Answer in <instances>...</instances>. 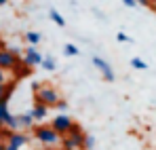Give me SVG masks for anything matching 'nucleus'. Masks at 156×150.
<instances>
[{"mask_svg":"<svg viewBox=\"0 0 156 150\" xmlns=\"http://www.w3.org/2000/svg\"><path fill=\"white\" fill-rule=\"evenodd\" d=\"M4 140H6L4 144H9V146H15V148H23L27 142H30V137H27L23 131H9V135H6Z\"/></svg>","mask_w":156,"mask_h":150,"instance_id":"0eeeda50","label":"nucleus"},{"mask_svg":"<svg viewBox=\"0 0 156 150\" xmlns=\"http://www.w3.org/2000/svg\"><path fill=\"white\" fill-rule=\"evenodd\" d=\"M17 123H19V129H30V127H34L36 121L30 112H23V114H17Z\"/></svg>","mask_w":156,"mask_h":150,"instance_id":"9d476101","label":"nucleus"},{"mask_svg":"<svg viewBox=\"0 0 156 150\" xmlns=\"http://www.w3.org/2000/svg\"><path fill=\"white\" fill-rule=\"evenodd\" d=\"M93 66L101 72V76H104V80H108V82H114L116 80V74H114V70H112V66L105 61L104 57H99V55H95L93 57Z\"/></svg>","mask_w":156,"mask_h":150,"instance_id":"423d86ee","label":"nucleus"},{"mask_svg":"<svg viewBox=\"0 0 156 150\" xmlns=\"http://www.w3.org/2000/svg\"><path fill=\"white\" fill-rule=\"evenodd\" d=\"M40 68H42V70H47V72H55V70H57V61H55L53 57H42Z\"/></svg>","mask_w":156,"mask_h":150,"instance_id":"f8f14e48","label":"nucleus"},{"mask_svg":"<svg viewBox=\"0 0 156 150\" xmlns=\"http://www.w3.org/2000/svg\"><path fill=\"white\" fill-rule=\"evenodd\" d=\"M53 108H57L59 112H66V110H68V101H66V100H63V97H61V100L57 101V104H55Z\"/></svg>","mask_w":156,"mask_h":150,"instance_id":"f3484780","label":"nucleus"},{"mask_svg":"<svg viewBox=\"0 0 156 150\" xmlns=\"http://www.w3.org/2000/svg\"><path fill=\"white\" fill-rule=\"evenodd\" d=\"M6 2H9V0H0V6H4V4H6Z\"/></svg>","mask_w":156,"mask_h":150,"instance_id":"5701e85b","label":"nucleus"},{"mask_svg":"<svg viewBox=\"0 0 156 150\" xmlns=\"http://www.w3.org/2000/svg\"><path fill=\"white\" fill-rule=\"evenodd\" d=\"M30 114L34 116V121H44L47 114H49V108H47L44 104H36V101H34V108L30 110Z\"/></svg>","mask_w":156,"mask_h":150,"instance_id":"1a4fd4ad","label":"nucleus"},{"mask_svg":"<svg viewBox=\"0 0 156 150\" xmlns=\"http://www.w3.org/2000/svg\"><path fill=\"white\" fill-rule=\"evenodd\" d=\"M40 38H42V36H40L38 32H26V42L32 45V47H36V45L40 42Z\"/></svg>","mask_w":156,"mask_h":150,"instance_id":"ddd939ff","label":"nucleus"},{"mask_svg":"<svg viewBox=\"0 0 156 150\" xmlns=\"http://www.w3.org/2000/svg\"><path fill=\"white\" fill-rule=\"evenodd\" d=\"M72 125H74V121H72V116L70 114H57L55 119L51 121V127L53 131H57L59 135H66V133H70V129H72Z\"/></svg>","mask_w":156,"mask_h":150,"instance_id":"20e7f679","label":"nucleus"},{"mask_svg":"<svg viewBox=\"0 0 156 150\" xmlns=\"http://www.w3.org/2000/svg\"><path fill=\"white\" fill-rule=\"evenodd\" d=\"M131 66H133L135 70H148V64H146L141 57H133V59H131Z\"/></svg>","mask_w":156,"mask_h":150,"instance_id":"2eb2a0df","label":"nucleus"},{"mask_svg":"<svg viewBox=\"0 0 156 150\" xmlns=\"http://www.w3.org/2000/svg\"><path fill=\"white\" fill-rule=\"evenodd\" d=\"M2 150H4V148H2Z\"/></svg>","mask_w":156,"mask_h":150,"instance_id":"b1692460","label":"nucleus"},{"mask_svg":"<svg viewBox=\"0 0 156 150\" xmlns=\"http://www.w3.org/2000/svg\"><path fill=\"white\" fill-rule=\"evenodd\" d=\"M59 100H61V93L53 85H38L34 89V101L36 104H44L47 108H53Z\"/></svg>","mask_w":156,"mask_h":150,"instance_id":"f257e3e1","label":"nucleus"},{"mask_svg":"<svg viewBox=\"0 0 156 150\" xmlns=\"http://www.w3.org/2000/svg\"><path fill=\"white\" fill-rule=\"evenodd\" d=\"M34 137H36L40 144H44V146H57V144L61 142V135H59L57 131H53L51 125L34 127Z\"/></svg>","mask_w":156,"mask_h":150,"instance_id":"7ed1b4c3","label":"nucleus"},{"mask_svg":"<svg viewBox=\"0 0 156 150\" xmlns=\"http://www.w3.org/2000/svg\"><path fill=\"white\" fill-rule=\"evenodd\" d=\"M0 85H6V70L0 68Z\"/></svg>","mask_w":156,"mask_h":150,"instance_id":"6ab92c4d","label":"nucleus"},{"mask_svg":"<svg viewBox=\"0 0 156 150\" xmlns=\"http://www.w3.org/2000/svg\"><path fill=\"white\" fill-rule=\"evenodd\" d=\"M4 150H21V148H15V146H9V144H4Z\"/></svg>","mask_w":156,"mask_h":150,"instance_id":"412c9836","label":"nucleus"},{"mask_svg":"<svg viewBox=\"0 0 156 150\" xmlns=\"http://www.w3.org/2000/svg\"><path fill=\"white\" fill-rule=\"evenodd\" d=\"M116 40H118V42H131V38L125 32H118V34H116Z\"/></svg>","mask_w":156,"mask_h":150,"instance_id":"a211bd4d","label":"nucleus"},{"mask_svg":"<svg viewBox=\"0 0 156 150\" xmlns=\"http://www.w3.org/2000/svg\"><path fill=\"white\" fill-rule=\"evenodd\" d=\"M95 148V137L84 133V142H82V150H93Z\"/></svg>","mask_w":156,"mask_h":150,"instance_id":"dca6fc26","label":"nucleus"},{"mask_svg":"<svg viewBox=\"0 0 156 150\" xmlns=\"http://www.w3.org/2000/svg\"><path fill=\"white\" fill-rule=\"evenodd\" d=\"M78 53H80L78 47H76V45H72V42H68V45L63 47V55H68V57H76Z\"/></svg>","mask_w":156,"mask_h":150,"instance_id":"4468645a","label":"nucleus"},{"mask_svg":"<svg viewBox=\"0 0 156 150\" xmlns=\"http://www.w3.org/2000/svg\"><path fill=\"white\" fill-rule=\"evenodd\" d=\"M42 57H44V55H42L40 51L36 49V47L27 45V49L23 51V59H21V61L26 64L27 68H38V66L42 64Z\"/></svg>","mask_w":156,"mask_h":150,"instance_id":"39448f33","label":"nucleus"},{"mask_svg":"<svg viewBox=\"0 0 156 150\" xmlns=\"http://www.w3.org/2000/svg\"><path fill=\"white\" fill-rule=\"evenodd\" d=\"M82 142H84V131H82V127L80 125H72L70 129V133H66V135H61V146L63 150H82Z\"/></svg>","mask_w":156,"mask_h":150,"instance_id":"f03ea898","label":"nucleus"},{"mask_svg":"<svg viewBox=\"0 0 156 150\" xmlns=\"http://www.w3.org/2000/svg\"><path fill=\"white\" fill-rule=\"evenodd\" d=\"M4 148V137H2V133H0V150Z\"/></svg>","mask_w":156,"mask_h":150,"instance_id":"4be33fe9","label":"nucleus"},{"mask_svg":"<svg viewBox=\"0 0 156 150\" xmlns=\"http://www.w3.org/2000/svg\"><path fill=\"white\" fill-rule=\"evenodd\" d=\"M17 64H19V57H17V55H13L6 47L0 49V68H2V70H13Z\"/></svg>","mask_w":156,"mask_h":150,"instance_id":"6e6552de","label":"nucleus"},{"mask_svg":"<svg viewBox=\"0 0 156 150\" xmlns=\"http://www.w3.org/2000/svg\"><path fill=\"white\" fill-rule=\"evenodd\" d=\"M122 2H125V4H127L129 9H133V6H137V2H135V0H122Z\"/></svg>","mask_w":156,"mask_h":150,"instance_id":"aec40b11","label":"nucleus"},{"mask_svg":"<svg viewBox=\"0 0 156 150\" xmlns=\"http://www.w3.org/2000/svg\"><path fill=\"white\" fill-rule=\"evenodd\" d=\"M49 17L53 19V24L59 25V27H63V25H66V19H63V15H61L57 9H51V11H49Z\"/></svg>","mask_w":156,"mask_h":150,"instance_id":"9b49d317","label":"nucleus"}]
</instances>
